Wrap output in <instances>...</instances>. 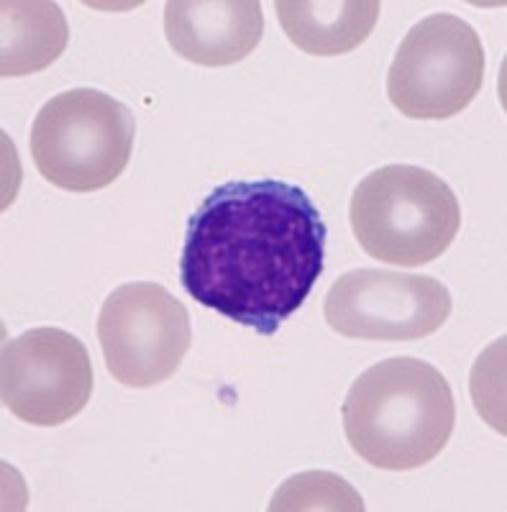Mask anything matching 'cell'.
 <instances>
[{
    "label": "cell",
    "mask_w": 507,
    "mask_h": 512,
    "mask_svg": "<svg viewBox=\"0 0 507 512\" xmlns=\"http://www.w3.org/2000/svg\"><path fill=\"white\" fill-rule=\"evenodd\" d=\"M326 267V223L303 187L285 180H231L187 221L182 287L259 336L298 313Z\"/></svg>",
    "instance_id": "cell-1"
},
{
    "label": "cell",
    "mask_w": 507,
    "mask_h": 512,
    "mask_svg": "<svg viewBox=\"0 0 507 512\" xmlns=\"http://www.w3.org/2000/svg\"><path fill=\"white\" fill-rule=\"evenodd\" d=\"M341 420L359 459L387 472H410L431 464L451 441L454 390L428 361L395 356L351 384Z\"/></svg>",
    "instance_id": "cell-2"
},
{
    "label": "cell",
    "mask_w": 507,
    "mask_h": 512,
    "mask_svg": "<svg viewBox=\"0 0 507 512\" xmlns=\"http://www.w3.org/2000/svg\"><path fill=\"white\" fill-rule=\"evenodd\" d=\"M349 221L372 259L413 269L436 262L454 244L461 208L438 175L413 164H390L356 185Z\"/></svg>",
    "instance_id": "cell-3"
},
{
    "label": "cell",
    "mask_w": 507,
    "mask_h": 512,
    "mask_svg": "<svg viewBox=\"0 0 507 512\" xmlns=\"http://www.w3.org/2000/svg\"><path fill=\"white\" fill-rule=\"evenodd\" d=\"M134 136L129 105L100 90H67L36 113L31 157L39 175L59 190L95 192L129 167Z\"/></svg>",
    "instance_id": "cell-4"
},
{
    "label": "cell",
    "mask_w": 507,
    "mask_h": 512,
    "mask_svg": "<svg viewBox=\"0 0 507 512\" xmlns=\"http://www.w3.org/2000/svg\"><path fill=\"white\" fill-rule=\"evenodd\" d=\"M484 64L477 31L454 13H433L397 47L387 72V98L405 118L446 121L477 98Z\"/></svg>",
    "instance_id": "cell-5"
},
{
    "label": "cell",
    "mask_w": 507,
    "mask_h": 512,
    "mask_svg": "<svg viewBox=\"0 0 507 512\" xmlns=\"http://www.w3.org/2000/svg\"><path fill=\"white\" fill-rule=\"evenodd\" d=\"M105 369L126 387H154L180 369L193 344L190 313L157 282H129L105 297L98 315Z\"/></svg>",
    "instance_id": "cell-6"
},
{
    "label": "cell",
    "mask_w": 507,
    "mask_h": 512,
    "mask_svg": "<svg viewBox=\"0 0 507 512\" xmlns=\"http://www.w3.org/2000/svg\"><path fill=\"white\" fill-rule=\"evenodd\" d=\"M451 308V292L433 277L356 269L333 282L323 315L344 338L415 341L443 328Z\"/></svg>",
    "instance_id": "cell-7"
},
{
    "label": "cell",
    "mask_w": 507,
    "mask_h": 512,
    "mask_svg": "<svg viewBox=\"0 0 507 512\" xmlns=\"http://www.w3.org/2000/svg\"><path fill=\"white\" fill-rule=\"evenodd\" d=\"M3 405L29 425L54 428L85 410L93 364L80 338L62 328H34L3 346Z\"/></svg>",
    "instance_id": "cell-8"
},
{
    "label": "cell",
    "mask_w": 507,
    "mask_h": 512,
    "mask_svg": "<svg viewBox=\"0 0 507 512\" xmlns=\"http://www.w3.org/2000/svg\"><path fill=\"white\" fill-rule=\"evenodd\" d=\"M259 0H169L164 36L172 52L200 67H231L259 47Z\"/></svg>",
    "instance_id": "cell-9"
},
{
    "label": "cell",
    "mask_w": 507,
    "mask_h": 512,
    "mask_svg": "<svg viewBox=\"0 0 507 512\" xmlns=\"http://www.w3.org/2000/svg\"><path fill=\"white\" fill-rule=\"evenodd\" d=\"M274 8L287 39L313 57L354 52L382 11L379 0H280Z\"/></svg>",
    "instance_id": "cell-10"
},
{
    "label": "cell",
    "mask_w": 507,
    "mask_h": 512,
    "mask_svg": "<svg viewBox=\"0 0 507 512\" xmlns=\"http://www.w3.org/2000/svg\"><path fill=\"white\" fill-rule=\"evenodd\" d=\"M3 44L0 75L26 77L57 62L70 41V26L57 3L49 0H6L0 6Z\"/></svg>",
    "instance_id": "cell-11"
},
{
    "label": "cell",
    "mask_w": 507,
    "mask_h": 512,
    "mask_svg": "<svg viewBox=\"0 0 507 512\" xmlns=\"http://www.w3.org/2000/svg\"><path fill=\"white\" fill-rule=\"evenodd\" d=\"M272 512H300V510H351L362 512V495L333 472H303L287 479L269 502Z\"/></svg>",
    "instance_id": "cell-12"
}]
</instances>
